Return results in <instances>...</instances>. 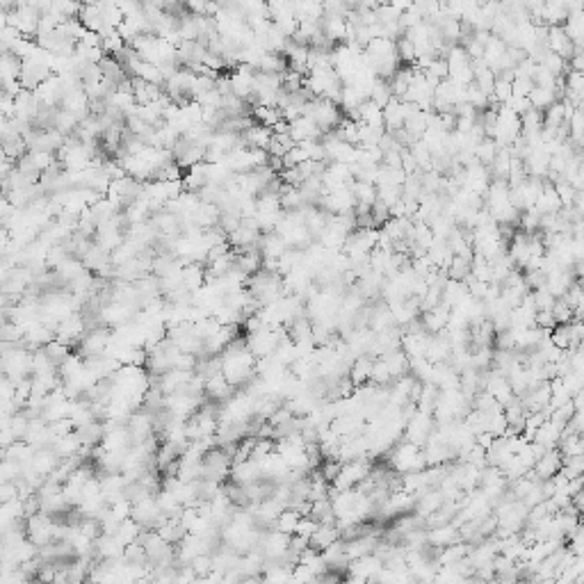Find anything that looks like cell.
Returning <instances> with one entry per match:
<instances>
[{
    "label": "cell",
    "instance_id": "36",
    "mask_svg": "<svg viewBox=\"0 0 584 584\" xmlns=\"http://www.w3.org/2000/svg\"><path fill=\"white\" fill-rule=\"evenodd\" d=\"M388 5H393L395 10H400V12H404V10H409L411 5H413V0H386Z\"/></svg>",
    "mask_w": 584,
    "mask_h": 584
},
{
    "label": "cell",
    "instance_id": "37",
    "mask_svg": "<svg viewBox=\"0 0 584 584\" xmlns=\"http://www.w3.org/2000/svg\"><path fill=\"white\" fill-rule=\"evenodd\" d=\"M178 3H185V0H178Z\"/></svg>",
    "mask_w": 584,
    "mask_h": 584
},
{
    "label": "cell",
    "instance_id": "2",
    "mask_svg": "<svg viewBox=\"0 0 584 584\" xmlns=\"http://www.w3.org/2000/svg\"><path fill=\"white\" fill-rule=\"evenodd\" d=\"M112 340V333L108 327H99V329H87L85 333H82V338L78 340L80 351L78 354L82 358H89V356H99V354H106V349Z\"/></svg>",
    "mask_w": 584,
    "mask_h": 584
},
{
    "label": "cell",
    "instance_id": "10",
    "mask_svg": "<svg viewBox=\"0 0 584 584\" xmlns=\"http://www.w3.org/2000/svg\"><path fill=\"white\" fill-rule=\"evenodd\" d=\"M233 391L235 388L228 384L226 377H224L222 372H217V374H213V377L206 379V395L213 402H224L226 398H231V393Z\"/></svg>",
    "mask_w": 584,
    "mask_h": 584
},
{
    "label": "cell",
    "instance_id": "22",
    "mask_svg": "<svg viewBox=\"0 0 584 584\" xmlns=\"http://www.w3.org/2000/svg\"><path fill=\"white\" fill-rule=\"evenodd\" d=\"M466 103H470L477 112H482L491 106V96L484 94L475 82H470V85H466Z\"/></svg>",
    "mask_w": 584,
    "mask_h": 584
},
{
    "label": "cell",
    "instance_id": "31",
    "mask_svg": "<svg viewBox=\"0 0 584 584\" xmlns=\"http://www.w3.org/2000/svg\"><path fill=\"white\" fill-rule=\"evenodd\" d=\"M318 525H320V523H318L315 518H311V516H302V518H299V523H297V527H295V534L311 538V534L318 529Z\"/></svg>",
    "mask_w": 584,
    "mask_h": 584
},
{
    "label": "cell",
    "instance_id": "38",
    "mask_svg": "<svg viewBox=\"0 0 584 584\" xmlns=\"http://www.w3.org/2000/svg\"><path fill=\"white\" fill-rule=\"evenodd\" d=\"M80 3H82V0H80Z\"/></svg>",
    "mask_w": 584,
    "mask_h": 584
},
{
    "label": "cell",
    "instance_id": "15",
    "mask_svg": "<svg viewBox=\"0 0 584 584\" xmlns=\"http://www.w3.org/2000/svg\"><path fill=\"white\" fill-rule=\"evenodd\" d=\"M80 0H53V5H50V14L57 17L59 21H66V19H78V12H80Z\"/></svg>",
    "mask_w": 584,
    "mask_h": 584
},
{
    "label": "cell",
    "instance_id": "33",
    "mask_svg": "<svg viewBox=\"0 0 584 584\" xmlns=\"http://www.w3.org/2000/svg\"><path fill=\"white\" fill-rule=\"evenodd\" d=\"M340 468H342V461H338V459H327L324 466H322V475H324L327 482L331 484L333 479H335V475L340 473Z\"/></svg>",
    "mask_w": 584,
    "mask_h": 584
},
{
    "label": "cell",
    "instance_id": "17",
    "mask_svg": "<svg viewBox=\"0 0 584 584\" xmlns=\"http://www.w3.org/2000/svg\"><path fill=\"white\" fill-rule=\"evenodd\" d=\"M299 518H302V514H299L297 509L286 507L279 516H276L274 527L279 529V532H283V534H295V527H297Z\"/></svg>",
    "mask_w": 584,
    "mask_h": 584
},
{
    "label": "cell",
    "instance_id": "19",
    "mask_svg": "<svg viewBox=\"0 0 584 584\" xmlns=\"http://www.w3.org/2000/svg\"><path fill=\"white\" fill-rule=\"evenodd\" d=\"M351 192H354L356 204H365L372 206L377 201V185L374 183H365V181H354L351 183Z\"/></svg>",
    "mask_w": 584,
    "mask_h": 584
},
{
    "label": "cell",
    "instance_id": "25",
    "mask_svg": "<svg viewBox=\"0 0 584 584\" xmlns=\"http://www.w3.org/2000/svg\"><path fill=\"white\" fill-rule=\"evenodd\" d=\"M395 50H398V57H400L402 64H413L416 62V46L404 35L400 37V39H395Z\"/></svg>",
    "mask_w": 584,
    "mask_h": 584
},
{
    "label": "cell",
    "instance_id": "14",
    "mask_svg": "<svg viewBox=\"0 0 584 584\" xmlns=\"http://www.w3.org/2000/svg\"><path fill=\"white\" fill-rule=\"evenodd\" d=\"M335 538H340V529L335 525H318V529L313 532L309 538V545H313L315 550H324L329 543H333Z\"/></svg>",
    "mask_w": 584,
    "mask_h": 584
},
{
    "label": "cell",
    "instance_id": "1",
    "mask_svg": "<svg viewBox=\"0 0 584 584\" xmlns=\"http://www.w3.org/2000/svg\"><path fill=\"white\" fill-rule=\"evenodd\" d=\"M39 17L41 14L35 10V7H30L28 3L23 5H17L12 7L10 12H7V26L17 30L19 35L23 37H32L37 35V23H39Z\"/></svg>",
    "mask_w": 584,
    "mask_h": 584
},
{
    "label": "cell",
    "instance_id": "20",
    "mask_svg": "<svg viewBox=\"0 0 584 584\" xmlns=\"http://www.w3.org/2000/svg\"><path fill=\"white\" fill-rule=\"evenodd\" d=\"M368 99L377 103L379 108H384L386 103L393 99V92H391V85H388V80H384V78H374L370 92H368Z\"/></svg>",
    "mask_w": 584,
    "mask_h": 584
},
{
    "label": "cell",
    "instance_id": "18",
    "mask_svg": "<svg viewBox=\"0 0 584 584\" xmlns=\"http://www.w3.org/2000/svg\"><path fill=\"white\" fill-rule=\"evenodd\" d=\"M527 99H529V106L534 108V110H548L552 103L557 101V96H555V92H552V89H543V87H536L534 85V89H532V92L527 94Z\"/></svg>",
    "mask_w": 584,
    "mask_h": 584
},
{
    "label": "cell",
    "instance_id": "12",
    "mask_svg": "<svg viewBox=\"0 0 584 584\" xmlns=\"http://www.w3.org/2000/svg\"><path fill=\"white\" fill-rule=\"evenodd\" d=\"M381 358L386 361L388 372H391L393 379H398V377H402V374L409 372V356H407V351H404V349H400V347L388 349V351L381 354Z\"/></svg>",
    "mask_w": 584,
    "mask_h": 584
},
{
    "label": "cell",
    "instance_id": "5",
    "mask_svg": "<svg viewBox=\"0 0 584 584\" xmlns=\"http://www.w3.org/2000/svg\"><path fill=\"white\" fill-rule=\"evenodd\" d=\"M559 468H561V452L557 450V447H550V450H545L534 461V466H532L536 479H541V482H543V479L552 477L555 473H559Z\"/></svg>",
    "mask_w": 584,
    "mask_h": 584
},
{
    "label": "cell",
    "instance_id": "26",
    "mask_svg": "<svg viewBox=\"0 0 584 584\" xmlns=\"http://www.w3.org/2000/svg\"><path fill=\"white\" fill-rule=\"evenodd\" d=\"M550 311H552V318H555V324H566V322L575 320L573 309H571V306H568L561 297L555 299V304H552Z\"/></svg>",
    "mask_w": 584,
    "mask_h": 584
},
{
    "label": "cell",
    "instance_id": "8",
    "mask_svg": "<svg viewBox=\"0 0 584 584\" xmlns=\"http://www.w3.org/2000/svg\"><path fill=\"white\" fill-rule=\"evenodd\" d=\"M260 477H263V473H260L258 461H253V459H244V461L233 463V466H231V479H233V482L240 484V486H244V484H249V482H256V479H260Z\"/></svg>",
    "mask_w": 584,
    "mask_h": 584
},
{
    "label": "cell",
    "instance_id": "24",
    "mask_svg": "<svg viewBox=\"0 0 584 584\" xmlns=\"http://www.w3.org/2000/svg\"><path fill=\"white\" fill-rule=\"evenodd\" d=\"M370 381L374 386H386V384H391L393 377H391V372H388V365L384 358H374L372 361V372H370Z\"/></svg>",
    "mask_w": 584,
    "mask_h": 584
},
{
    "label": "cell",
    "instance_id": "4",
    "mask_svg": "<svg viewBox=\"0 0 584 584\" xmlns=\"http://www.w3.org/2000/svg\"><path fill=\"white\" fill-rule=\"evenodd\" d=\"M288 135L292 137V142L297 144V142H309V139H311V142H318L324 133L318 128V124L313 121L311 117H304V115H302V117L292 119V121L288 124Z\"/></svg>",
    "mask_w": 584,
    "mask_h": 584
},
{
    "label": "cell",
    "instance_id": "21",
    "mask_svg": "<svg viewBox=\"0 0 584 584\" xmlns=\"http://www.w3.org/2000/svg\"><path fill=\"white\" fill-rule=\"evenodd\" d=\"M498 148H500V146H498L496 139H493V137H484V139L477 144V148H475V158H477V162H482V164H486V167H489L491 160L496 158Z\"/></svg>",
    "mask_w": 584,
    "mask_h": 584
},
{
    "label": "cell",
    "instance_id": "34",
    "mask_svg": "<svg viewBox=\"0 0 584 584\" xmlns=\"http://www.w3.org/2000/svg\"><path fill=\"white\" fill-rule=\"evenodd\" d=\"M12 211H14V206H12V201L7 199V194L5 192H0V224H3L7 217L12 215Z\"/></svg>",
    "mask_w": 584,
    "mask_h": 584
},
{
    "label": "cell",
    "instance_id": "9",
    "mask_svg": "<svg viewBox=\"0 0 584 584\" xmlns=\"http://www.w3.org/2000/svg\"><path fill=\"white\" fill-rule=\"evenodd\" d=\"M240 135H242L244 146H249V148H267L269 139H272V128H267V126L253 121L249 128H244Z\"/></svg>",
    "mask_w": 584,
    "mask_h": 584
},
{
    "label": "cell",
    "instance_id": "35",
    "mask_svg": "<svg viewBox=\"0 0 584 584\" xmlns=\"http://www.w3.org/2000/svg\"><path fill=\"white\" fill-rule=\"evenodd\" d=\"M26 3L30 7H35L37 12L43 14V12H48L50 10V5H53V0H26Z\"/></svg>",
    "mask_w": 584,
    "mask_h": 584
},
{
    "label": "cell",
    "instance_id": "28",
    "mask_svg": "<svg viewBox=\"0 0 584 584\" xmlns=\"http://www.w3.org/2000/svg\"><path fill=\"white\" fill-rule=\"evenodd\" d=\"M190 566H192V571L197 573V580H206V575L213 571V555L211 552H204V555H197L192 561H190Z\"/></svg>",
    "mask_w": 584,
    "mask_h": 584
},
{
    "label": "cell",
    "instance_id": "11",
    "mask_svg": "<svg viewBox=\"0 0 584 584\" xmlns=\"http://www.w3.org/2000/svg\"><path fill=\"white\" fill-rule=\"evenodd\" d=\"M372 361H374V358H372L370 354H361V356H356L354 361H351L349 372H347V377H349L351 384H354V386H363L365 381H370Z\"/></svg>",
    "mask_w": 584,
    "mask_h": 584
},
{
    "label": "cell",
    "instance_id": "32",
    "mask_svg": "<svg viewBox=\"0 0 584 584\" xmlns=\"http://www.w3.org/2000/svg\"><path fill=\"white\" fill-rule=\"evenodd\" d=\"M505 106H507V108H512V110H514V112H516V115H518V117L523 115V112H527V110L532 108V106H529V99H527V96H514V94L509 96Z\"/></svg>",
    "mask_w": 584,
    "mask_h": 584
},
{
    "label": "cell",
    "instance_id": "6",
    "mask_svg": "<svg viewBox=\"0 0 584 584\" xmlns=\"http://www.w3.org/2000/svg\"><path fill=\"white\" fill-rule=\"evenodd\" d=\"M545 43H548V50H552V53H557L564 59H568L575 53L573 41L568 39V35L564 32L561 26H548V39H545Z\"/></svg>",
    "mask_w": 584,
    "mask_h": 584
},
{
    "label": "cell",
    "instance_id": "13",
    "mask_svg": "<svg viewBox=\"0 0 584 584\" xmlns=\"http://www.w3.org/2000/svg\"><path fill=\"white\" fill-rule=\"evenodd\" d=\"M256 71L283 73V71H288V59H286V55H283V53H269V50H265V53L260 55V59H258Z\"/></svg>",
    "mask_w": 584,
    "mask_h": 584
},
{
    "label": "cell",
    "instance_id": "23",
    "mask_svg": "<svg viewBox=\"0 0 584 584\" xmlns=\"http://www.w3.org/2000/svg\"><path fill=\"white\" fill-rule=\"evenodd\" d=\"M306 160H311L309 148H306L302 142H297V144L292 146L290 151L281 158V164H283V169H288V167H297V164H302Z\"/></svg>",
    "mask_w": 584,
    "mask_h": 584
},
{
    "label": "cell",
    "instance_id": "3",
    "mask_svg": "<svg viewBox=\"0 0 584 584\" xmlns=\"http://www.w3.org/2000/svg\"><path fill=\"white\" fill-rule=\"evenodd\" d=\"M128 434H130V440L133 443H142V440H146L148 436L153 434V418H151V411H133L128 416Z\"/></svg>",
    "mask_w": 584,
    "mask_h": 584
},
{
    "label": "cell",
    "instance_id": "30",
    "mask_svg": "<svg viewBox=\"0 0 584 584\" xmlns=\"http://www.w3.org/2000/svg\"><path fill=\"white\" fill-rule=\"evenodd\" d=\"M532 89H534V80L525 78V76H516L514 73V80H512V94L514 96H527Z\"/></svg>",
    "mask_w": 584,
    "mask_h": 584
},
{
    "label": "cell",
    "instance_id": "27",
    "mask_svg": "<svg viewBox=\"0 0 584 584\" xmlns=\"http://www.w3.org/2000/svg\"><path fill=\"white\" fill-rule=\"evenodd\" d=\"M43 351H46V354H48V356L53 358V361H55V363L59 365V363L64 361L66 356L71 354V347H69V345H64L62 340L53 338V340H50V342H46V345H43Z\"/></svg>",
    "mask_w": 584,
    "mask_h": 584
},
{
    "label": "cell",
    "instance_id": "29",
    "mask_svg": "<svg viewBox=\"0 0 584 584\" xmlns=\"http://www.w3.org/2000/svg\"><path fill=\"white\" fill-rule=\"evenodd\" d=\"M532 297H534V306H536V311H550L552 309V304H555V295L541 286V288H536V290H532Z\"/></svg>",
    "mask_w": 584,
    "mask_h": 584
},
{
    "label": "cell",
    "instance_id": "16",
    "mask_svg": "<svg viewBox=\"0 0 584 584\" xmlns=\"http://www.w3.org/2000/svg\"><path fill=\"white\" fill-rule=\"evenodd\" d=\"M76 126H78V117L73 115V112L64 110V108H57L55 110V119H53V128H57L62 135H73L76 133Z\"/></svg>",
    "mask_w": 584,
    "mask_h": 584
},
{
    "label": "cell",
    "instance_id": "7",
    "mask_svg": "<svg viewBox=\"0 0 584 584\" xmlns=\"http://www.w3.org/2000/svg\"><path fill=\"white\" fill-rule=\"evenodd\" d=\"M456 541H461V536H459V527H456L454 523L436 525L431 532H427V543H429V548H445V545H452Z\"/></svg>",
    "mask_w": 584,
    "mask_h": 584
}]
</instances>
